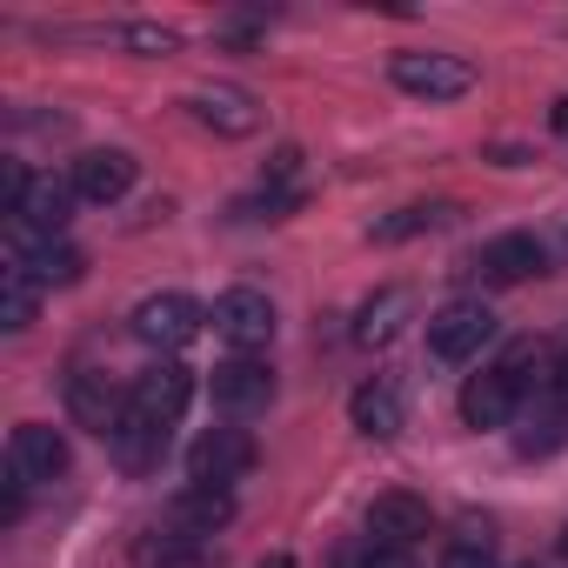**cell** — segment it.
<instances>
[{"label": "cell", "instance_id": "1", "mask_svg": "<svg viewBox=\"0 0 568 568\" xmlns=\"http://www.w3.org/2000/svg\"><path fill=\"white\" fill-rule=\"evenodd\" d=\"M388 74H395V88L415 94V101H462V94L475 88V61H462V54H435V48H408V54H395Z\"/></svg>", "mask_w": 568, "mask_h": 568}, {"label": "cell", "instance_id": "2", "mask_svg": "<svg viewBox=\"0 0 568 568\" xmlns=\"http://www.w3.org/2000/svg\"><path fill=\"white\" fill-rule=\"evenodd\" d=\"M8 267H21V274H34L41 288H54V281H81V247H68L61 234H41V227H28V221H14L8 214Z\"/></svg>", "mask_w": 568, "mask_h": 568}, {"label": "cell", "instance_id": "3", "mask_svg": "<svg viewBox=\"0 0 568 568\" xmlns=\"http://www.w3.org/2000/svg\"><path fill=\"white\" fill-rule=\"evenodd\" d=\"M495 342V315L481 302H448L428 315V355L435 362H475Z\"/></svg>", "mask_w": 568, "mask_h": 568}, {"label": "cell", "instance_id": "4", "mask_svg": "<svg viewBox=\"0 0 568 568\" xmlns=\"http://www.w3.org/2000/svg\"><path fill=\"white\" fill-rule=\"evenodd\" d=\"M254 468V435L247 428H207L194 448H187V481L194 488H227Z\"/></svg>", "mask_w": 568, "mask_h": 568}, {"label": "cell", "instance_id": "5", "mask_svg": "<svg viewBox=\"0 0 568 568\" xmlns=\"http://www.w3.org/2000/svg\"><path fill=\"white\" fill-rule=\"evenodd\" d=\"M214 335H221L234 355L267 348V342H274V302H267L261 288H227V295L214 302Z\"/></svg>", "mask_w": 568, "mask_h": 568}, {"label": "cell", "instance_id": "6", "mask_svg": "<svg viewBox=\"0 0 568 568\" xmlns=\"http://www.w3.org/2000/svg\"><path fill=\"white\" fill-rule=\"evenodd\" d=\"M187 402H194V375H187L181 362H154V368H141L134 388H128V408L148 415V422H161V428H174Z\"/></svg>", "mask_w": 568, "mask_h": 568}, {"label": "cell", "instance_id": "7", "mask_svg": "<svg viewBox=\"0 0 568 568\" xmlns=\"http://www.w3.org/2000/svg\"><path fill=\"white\" fill-rule=\"evenodd\" d=\"M61 468H68V442H61L54 428L21 422V428L8 435V481H14V488H41V481H54Z\"/></svg>", "mask_w": 568, "mask_h": 568}, {"label": "cell", "instance_id": "8", "mask_svg": "<svg viewBox=\"0 0 568 568\" xmlns=\"http://www.w3.org/2000/svg\"><path fill=\"white\" fill-rule=\"evenodd\" d=\"M134 335L148 342V348H187L194 335H201V308L187 302V295H148L141 308H134Z\"/></svg>", "mask_w": 568, "mask_h": 568}, {"label": "cell", "instance_id": "9", "mask_svg": "<svg viewBox=\"0 0 568 568\" xmlns=\"http://www.w3.org/2000/svg\"><path fill=\"white\" fill-rule=\"evenodd\" d=\"M267 395H274V375L254 362V355H234V362H221L214 368V408L221 415H261L267 408Z\"/></svg>", "mask_w": 568, "mask_h": 568}, {"label": "cell", "instance_id": "10", "mask_svg": "<svg viewBox=\"0 0 568 568\" xmlns=\"http://www.w3.org/2000/svg\"><path fill=\"white\" fill-rule=\"evenodd\" d=\"M415 535H428V501H422V495L388 488V495L368 501V541H382V548H408Z\"/></svg>", "mask_w": 568, "mask_h": 568}, {"label": "cell", "instance_id": "11", "mask_svg": "<svg viewBox=\"0 0 568 568\" xmlns=\"http://www.w3.org/2000/svg\"><path fill=\"white\" fill-rule=\"evenodd\" d=\"M128 187H134V154H121V148H94V154L74 161V194H81L88 207H108V201H121Z\"/></svg>", "mask_w": 568, "mask_h": 568}, {"label": "cell", "instance_id": "12", "mask_svg": "<svg viewBox=\"0 0 568 568\" xmlns=\"http://www.w3.org/2000/svg\"><path fill=\"white\" fill-rule=\"evenodd\" d=\"M68 408H74V422H81V428L114 435V428H121V415H128V395H114V388H108V375L81 368V375H68Z\"/></svg>", "mask_w": 568, "mask_h": 568}, {"label": "cell", "instance_id": "13", "mask_svg": "<svg viewBox=\"0 0 568 568\" xmlns=\"http://www.w3.org/2000/svg\"><path fill=\"white\" fill-rule=\"evenodd\" d=\"M187 108H194V121H207L214 134H234V141L261 128V108H254V94H247V88H201Z\"/></svg>", "mask_w": 568, "mask_h": 568}, {"label": "cell", "instance_id": "14", "mask_svg": "<svg viewBox=\"0 0 568 568\" xmlns=\"http://www.w3.org/2000/svg\"><path fill=\"white\" fill-rule=\"evenodd\" d=\"M515 382L501 375V368H488V375H475L468 388H462V422L468 428H508L515 422Z\"/></svg>", "mask_w": 568, "mask_h": 568}, {"label": "cell", "instance_id": "15", "mask_svg": "<svg viewBox=\"0 0 568 568\" xmlns=\"http://www.w3.org/2000/svg\"><path fill=\"white\" fill-rule=\"evenodd\" d=\"M348 422L362 428V435H375V442H388V435H402V388L395 382H362L355 395H348Z\"/></svg>", "mask_w": 568, "mask_h": 568}, {"label": "cell", "instance_id": "16", "mask_svg": "<svg viewBox=\"0 0 568 568\" xmlns=\"http://www.w3.org/2000/svg\"><path fill=\"white\" fill-rule=\"evenodd\" d=\"M108 448H114V462H121L128 475H148V468L161 462V448H168V428L128 408V415H121V428L108 435Z\"/></svg>", "mask_w": 568, "mask_h": 568}, {"label": "cell", "instance_id": "17", "mask_svg": "<svg viewBox=\"0 0 568 568\" xmlns=\"http://www.w3.org/2000/svg\"><path fill=\"white\" fill-rule=\"evenodd\" d=\"M541 267H548V254H541L535 234H501V241L481 247V274H488V281H528V274H541Z\"/></svg>", "mask_w": 568, "mask_h": 568}, {"label": "cell", "instance_id": "18", "mask_svg": "<svg viewBox=\"0 0 568 568\" xmlns=\"http://www.w3.org/2000/svg\"><path fill=\"white\" fill-rule=\"evenodd\" d=\"M168 521H174V535H214L234 521V501H227V488H187V495H174Z\"/></svg>", "mask_w": 568, "mask_h": 568}, {"label": "cell", "instance_id": "19", "mask_svg": "<svg viewBox=\"0 0 568 568\" xmlns=\"http://www.w3.org/2000/svg\"><path fill=\"white\" fill-rule=\"evenodd\" d=\"M74 201H81V194H74V181H41V174H34V187H28V201H21V214H14V221H28V227H41V234H61Z\"/></svg>", "mask_w": 568, "mask_h": 568}, {"label": "cell", "instance_id": "20", "mask_svg": "<svg viewBox=\"0 0 568 568\" xmlns=\"http://www.w3.org/2000/svg\"><path fill=\"white\" fill-rule=\"evenodd\" d=\"M402 315H408V288H382V295L362 308V322H355V342H362V348H382V342H395V335H402Z\"/></svg>", "mask_w": 568, "mask_h": 568}, {"label": "cell", "instance_id": "21", "mask_svg": "<svg viewBox=\"0 0 568 568\" xmlns=\"http://www.w3.org/2000/svg\"><path fill=\"white\" fill-rule=\"evenodd\" d=\"M34 315H41V281L21 274V267H8V274H0V328L21 335Z\"/></svg>", "mask_w": 568, "mask_h": 568}, {"label": "cell", "instance_id": "22", "mask_svg": "<svg viewBox=\"0 0 568 568\" xmlns=\"http://www.w3.org/2000/svg\"><path fill=\"white\" fill-rule=\"evenodd\" d=\"M442 221V207H402L388 221H375V241H408V234H428Z\"/></svg>", "mask_w": 568, "mask_h": 568}, {"label": "cell", "instance_id": "23", "mask_svg": "<svg viewBox=\"0 0 568 568\" xmlns=\"http://www.w3.org/2000/svg\"><path fill=\"white\" fill-rule=\"evenodd\" d=\"M121 41H128L134 54H174V48H181V34H174V28H154V21H128Z\"/></svg>", "mask_w": 568, "mask_h": 568}, {"label": "cell", "instance_id": "24", "mask_svg": "<svg viewBox=\"0 0 568 568\" xmlns=\"http://www.w3.org/2000/svg\"><path fill=\"white\" fill-rule=\"evenodd\" d=\"M28 187H34V174H28L21 161H8V168H0V201H8V214H21V201H28Z\"/></svg>", "mask_w": 568, "mask_h": 568}, {"label": "cell", "instance_id": "25", "mask_svg": "<svg viewBox=\"0 0 568 568\" xmlns=\"http://www.w3.org/2000/svg\"><path fill=\"white\" fill-rule=\"evenodd\" d=\"M348 568H415V555H408V548H382V541H368Z\"/></svg>", "mask_w": 568, "mask_h": 568}, {"label": "cell", "instance_id": "26", "mask_svg": "<svg viewBox=\"0 0 568 568\" xmlns=\"http://www.w3.org/2000/svg\"><path fill=\"white\" fill-rule=\"evenodd\" d=\"M442 568H495V555H488V541H462L442 555Z\"/></svg>", "mask_w": 568, "mask_h": 568}, {"label": "cell", "instance_id": "27", "mask_svg": "<svg viewBox=\"0 0 568 568\" xmlns=\"http://www.w3.org/2000/svg\"><path fill=\"white\" fill-rule=\"evenodd\" d=\"M555 402H561V408H568V355H561V362H555Z\"/></svg>", "mask_w": 568, "mask_h": 568}, {"label": "cell", "instance_id": "28", "mask_svg": "<svg viewBox=\"0 0 568 568\" xmlns=\"http://www.w3.org/2000/svg\"><path fill=\"white\" fill-rule=\"evenodd\" d=\"M555 128H561V134H568V101H555Z\"/></svg>", "mask_w": 568, "mask_h": 568}, {"label": "cell", "instance_id": "29", "mask_svg": "<svg viewBox=\"0 0 568 568\" xmlns=\"http://www.w3.org/2000/svg\"><path fill=\"white\" fill-rule=\"evenodd\" d=\"M261 568H295V561H288V555H267V561H261Z\"/></svg>", "mask_w": 568, "mask_h": 568}, {"label": "cell", "instance_id": "30", "mask_svg": "<svg viewBox=\"0 0 568 568\" xmlns=\"http://www.w3.org/2000/svg\"><path fill=\"white\" fill-rule=\"evenodd\" d=\"M561 555H568V528H561Z\"/></svg>", "mask_w": 568, "mask_h": 568}]
</instances>
